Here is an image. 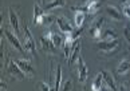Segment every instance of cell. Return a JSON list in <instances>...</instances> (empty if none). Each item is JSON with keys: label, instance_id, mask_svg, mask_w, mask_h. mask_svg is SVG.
I'll list each match as a JSON object with an SVG mask.
<instances>
[{"label": "cell", "instance_id": "14", "mask_svg": "<svg viewBox=\"0 0 130 91\" xmlns=\"http://www.w3.org/2000/svg\"><path fill=\"white\" fill-rule=\"evenodd\" d=\"M102 74H103V82L107 84V87L111 91H117V83H115L113 74L109 72V71H102Z\"/></svg>", "mask_w": 130, "mask_h": 91}, {"label": "cell", "instance_id": "24", "mask_svg": "<svg viewBox=\"0 0 130 91\" xmlns=\"http://www.w3.org/2000/svg\"><path fill=\"white\" fill-rule=\"evenodd\" d=\"M60 91H74V87H73V80H71V79L66 80V82L63 83V86H62Z\"/></svg>", "mask_w": 130, "mask_h": 91}, {"label": "cell", "instance_id": "26", "mask_svg": "<svg viewBox=\"0 0 130 91\" xmlns=\"http://www.w3.org/2000/svg\"><path fill=\"white\" fill-rule=\"evenodd\" d=\"M38 88H39V91H51L50 84L46 83V82H39V84H38Z\"/></svg>", "mask_w": 130, "mask_h": 91}, {"label": "cell", "instance_id": "10", "mask_svg": "<svg viewBox=\"0 0 130 91\" xmlns=\"http://www.w3.org/2000/svg\"><path fill=\"white\" fill-rule=\"evenodd\" d=\"M43 20H44V11L39 4L35 3V6H34V23L36 26H40L43 24Z\"/></svg>", "mask_w": 130, "mask_h": 91}, {"label": "cell", "instance_id": "22", "mask_svg": "<svg viewBox=\"0 0 130 91\" xmlns=\"http://www.w3.org/2000/svg\"><path fill=\"white\" fill-rule=\"evenodd\" d=\"M60 84H62V67L58 64L56 66V76H55V90L54 91H60Z\"/></svg>", "mask_w": 130, "mask_h": 91}, {"label": "cell", "instance_id": "7", "mask_svg": "<svg viewBox=\"0 0 130 91\" xmlns=\"http://www.w3.org/2000/svg\"><path fill=\"white\" fill-rule=\"evenodd\" d=\"M4 33H6V38H7V40L9 42V44H11L15 50H18L19 52H20V54H24V48L22 47V43L19 42L18 36L13 35L12 32H9L8 30H4Z\"/></svg>", "mask_w": 130, "mask_h": 91}, {"label": "cell", "instance_id": "6", "mask_svg": "<svg viewBox=\"0 0 130 91\" xmlns=\"http://www.w3.org/2000/svg\"><path fill=\"white\" fill-rule=\"evenodd\" d=\"M76 67H78V78H79V82L80 83H85L86 79H87V75H89V71H87V66H86L85 60L82 56H79L78 62H76Z\"/></svg>", "mask_w": 130, "mask_h": 91}, {"label": "cell", "instance_id": "5", "mask_svg": "<svg viewBox=\"0 0 130 91\" xmlns=\"http://www.w3.org/2000/svg\"><path fill=\"white\" fill-rule=\"evenodd\" d=\"M56 24H58V28H59V31L62 33H71L74 31V27L70 24V22H69V19L64 17V16H59V17H56Z\"/></svg>", "mask_w": 130, "mask_h": 91}, {"label": "cell", "instance_id": "29", "mask_svg": "<svg viewBox=\"0 0 130 91\" xmlns=\"http://www.w3.org/2000/svg\"><path fill=\"white\" fill-rule=\"evenodd\" d=\"M119 3L122 4V6H129V3H130V0H119Z\"/></svg>", "mask_w": 130, "mask_h": 91}, {"label": "cell", "instance_id": "11", "mask_svg": "<svg viewBox=\"0 0 130 91\" xmlns=\"http://www.w3.org/2000/svg\"><path fill=\"white\" fill-rule=\"evenodd\" d=\"M79 56H80V39H78L75 42L74 48H73V51H71V55H70V59H69V64L70 66L75 64L76 62H78Z\"/></svg>", "mask_w": 130, "mask_h": 91}, {"label": "cell", "instance_id": "30", "mask_svg": "<svg viewBox=\"0 0 130 91\" xmlns=\"http://www.w3.org/2000/svg\"><path fill=\"white\" fill-rule=\"evenodd\" d=\"M0 87H2V91H7V84L4 83V82L0 83Z\"/></svg>", "mask_w": 130, "mask_h": 91}, {"label": "cell", "instance_id": "2", "mask_svg": "<svg viewBox=\"0 0 130 91\" xmlns=\"http://www.w3.org/2000/svg\"><path fill=\"white\" fill-rule=\"evenodd\" d=\"M103 17H98L97 20L93 22V24H91L90 30H89V33L90 36L93 38L94 40H99L101 38H102V27H103Z\"/></svg>", "mask_w": 130, "mask_h": 91}, {"label": "cell", "instance_id": "1", "mask_svg": "<svg viewBox=\"0 0 130 91\" xmlns=\"http://www.w3.org/2000/svg\"><path fill=\"white\" fill-rule=\"evenodd\" d=\"M23 31H24V38H23V46H24V51H28L31 55H36V47H35V40L31 35V31L28 26L24 24L23 27Z\"/></svg>", "mask_w": 130, "mask_h": 91}, {"label": "cell", "instance_id": "27", "mask_svg": "<svg viewBox=\"0 0 130 91\" xmlns=\"http://www.w3.org/2000/svg\"><path fill=\"white\" fill-rule=\"evenodd\" d=\"M123 35H125V39H126V42L130 44V26H129V24H126V27H125Z\"/></svg>", "mask_w": 130, "mask_h": 91}, {"label": "cell", "instance_id": "31", "mask_svg": "<svg viewBox=\"0 0 130 91\" xmlns=\"http://www.w3.org/2000/svg\"><path fill=\"white\" fill-rule=\"evenodd\" d=\"M118 88H119L118 91H127V88H126V86H125V84H121Z\"/></svg>", "mask_w": 130, "mask_h": 91}, {"label": "cell", "instance_id": "16", "mask_svg": "<svg viewBox=\"0 0 130 91\" xmlns=\"http://www.w3.org/2000/svg\"><path fill=\"white\" fill-rule=\"evenodd\" d=\"M102 86H103V74L101 71V72L97 74L94 82L91 83V91H101L102 90Z\"/></svg>", "mask_w": 130, "mask_h": 91}, {"label": "cell", "instance_id": "20", "mask_svg": "<svg viewBox=\"0 0 130 91\" xmlns=\"http://www.w3.org/2000/svg\"><path fill=\"white\" fill-rule=\"evenodd\" d=\"M66 4V0H51V3L46 4V9L47 11H51V9H55V8H60V7H64Z\"/></svg>", "mask_w": 130, "mask_h": 91}, {"label": "cell", "instance_id": "15", "mask_svg": "<svg viewBox=\"0 0 130 91\" xmlns=\"http://www.w3.org/2000/svg\"><path fill=\"white\" fill-rule=\"evenodd\" d=\"M106 12H107V15L115 22H121L122 17H123V15L119 12V9L114 6H107L106 7Z\"/></svg>", "mask_w": 130, "mask_h": 91}, {"label": "cell", "instance_id": "32", "mask_svg": "<svg viewBox=\"0 0 130 91\" xmlns=\"http://www.w3.org/2000/svg\"><path fill=\"white\" fill-rule=\"evenodd\" d=\"M101 91H111V90H110V88L107 87V84H106V83H105V84L102 86V90H101Z\"/></svg>", "mask_w": 130, "mask_h": 91}, {"label": "cell", "instance_id": "18", "mask_svg": "<svg viewBox=\"0 0 130 91\" xmlns=\"http://www.w3.org/2000/svg\"><path fill=\"white\" fill-rule=\"evenodd\" d=\"M117 39H118L117 32H115L113 28H106L102 32V40H105V42H113V40H117Z\"/></svg>", "mask_w": 130, "mask_h": 91}, {"label": "cell", "instance_id": "13", "mask_svg": "<svg viewBox=\"0 0 130 91\" xmlns=\"http://www.w3.org/2000/svg\"><path fill=\"white\" fill-rule=\"evenodd\" d=\"M46 35L47 36H50V39L52 40V43L55 44V47L56 48H59V47H62L63 46V38H62V35L59 32H56V31H52V30H48L46 32Z\"/></svg>", "mask_w": 130, "mask_h": 91}, {"label": "cell", "instance_id": "4", "mask_svg": "<svg viewBox=\"0 0 130 91\" xmlns=\"http://www.w3.org/2000/svg\"><path fill=\"white\" fill-rule=\"evenodd\" d=\"M15 62L18 63V66L20 67V70L23 71V74H24L27 78H32V76L35 75V70H34V67L31 66V63L27 59H18Z\"/></svg>", "mask_w": 130, "mask_h": 91}, {"label": "cell", "instance_id": "9", "mask_svg": "<svg viewBox=\"0 0 130 91\" xmlns=\"http://www.w3.org/2000/svg\"><path fill=\"white\" fill-rule=\"evenodd\" d=\"M8 16H9V26L13 28V32H15V35L18 36L19 33H20V28H19V17L18 15L15 13L12 8L8 9Z\"/></svg>", "mask_w": 130, "mask_h": 91}, {"label": "cell", "instance_id": "21", "mask_svg": "<svg viewBox=\"0 0 130 91\" xmlns=\"http://www.w3.org/2000/svg\"><path fill=\"white\" fill-rule=\"evenodd\" d=\"M85 20H86V13L85 12H76L74 16V26L75 27H83Z\"/></svg>", "mask_w": 130, "mask_h": 91}, {"label": "cell", "instance_id": "19", "mask_svg": "<svg viewBox=\"0 0 130 91\" xmlns=\"http://www.w3.org/2000/svg\"><path fill=\"white\" fill-rule=\"evenodd\" d=\"M86 6H87V13L89 15H95L101 8V2L99 0H90Z\"/></svg>", "mask_w": 130, "mask_h": 91}, {"label": "cell", "instance_id": "34", "mask_svg": "<svg viewBox=\"0 0 130 91\" xmlns=\"http://www.w3.org/2000/svg\"><path fill=\"white\" fill-rule=\"evenodd\" d=\"M39 3L42 4V6H46V0H39Z\"/></svg>", "mask_w": 130, "mask_h": 91}, {"label": "cell", "instance_id": "23", "mask_svg": "<svg viewBox=\"0 0 130 91\" xmlns=\"http://www.w3.org/2000/svg\"><path fill=\"white\" fill-rule=\"evenodd\" d=\"M82 32H83V27H75L74 31L71 32L73 39H74V40H78L79 38H80V35H82Z\"/></svg>", "mask_w": 130, "mask_h": 91}, {"label": "cell", "instance_id": "33", "mask_svg": "<svg viewBox=\"0 0 130 91\" xmlns=\"http://www.w3.org/2000/svg\"><path fill=\"white\" fill-rule=\"evenodd\" d=\"M89 2H90V0H80V3H82V4H87Z\"/></svg>", "mask_w": 130, "mask_h": 91}, {"label": "cell", "instance_id": "35", "mask_svg": "<svg viewBox=\"0 0 130 91\" xmlns=\"http://www.w3.org/2000/svg\"><path fill=\"white\" fill-rule=\"evenodd\" d=\"M83 91H90V90H89L87 86H85V87H83Z\"/></svg>", "mask_w": 130, "mask_h": 91}, {"label": "cell", "instance_id": "12", "mask_svg": "<svg viewBox=\"0 0 130 91\" xmlns=\"http://www.w3.org/2000/svg\"><path fill=\"white\" fill-rule=\"evenodd\" d=\"M40 43H42V47H43V50H44V51L52 52V54H54V52L56 51L55 44H54V43H52V40L50 39V36H47L46 33L40 38Z\"/></svg>", "mask_w": 130, "mask_h": 91}, {"label": "cell", "instance_id": "3", "mask_svg": "<svg viewBox=\"0 0 130 91\" xmlns=\"http://www.w3.org/2000/svg\"><path fill=\"white\" fill-rule=\"evenodd\" d=\"M7 68H8V72L11 76H13L15 79L18 80H23L26 78V75L23 74V71L20 70V67L18 66V63L15 60H9L8 64H7Z\"/></svg>", "mask_w": 130, "mask_h": 91}, {"label": "cell", "instance_id": "36", "mask_svg": "<svg viewBox=\"0 0 130 91\" xmlns=\"http://www.w3.org/2000/svg\"><path fill=\"white\" fill-rule=\"evenodd\" d=\"M129 7H130V3H129Z\"/></svg>", "mask_w": 130, "mask_h": 91}, {"label": "cell", "instance_id": "8", "mask_svg": "<svg viewBox=\"0 0 130 91\" xmlns=\"http://www.w3.org/2000/svg\"><path fill=\"white\" fill-rule=\"evenodd\" d=\"M119 46V40H113V42H105V40H101L98 42V50L99 51H103V52H111L114 50H117Z\"/></svg>", "mask_w": 130, "mask_h": 91}, {"label": "cell", "instance_id": "28", "mask_svg": "<svg viewBox=\"0 0 130 91\" xmlns=\"http://www.w3.org/2000/svg\"><path fill=\"white\" fill-rule=\"evenodd\" d=\"M123 13L130 19V7L129 6H123Z\"/></svg>", "mask_w": 130, "mask_h": 91}, {"label": "cell", "instance_id": "25", "mask_svg": "<svg viewBox=\"0 0 130 91\" xmlns=\"http://www.w3.org/2000/svg\"><path fill=\"white\" fill-rule=\"evenodd\" d=\"M52 22H56V19L50 15V13H44V20H43V24H46V26H50L52 24Z\"/></svg>", "mask_w": 130, "mask_h": 91}, {"label": "cell", "instance_id": "17", "mask_svg": "<svg viewBox=\"0 0 130 91\" xmlns=\"http://www.w3.org/2000/svg\"><path fill=\"white\" fill-rule=\"evenodd\" d=\"M129 71H130V60L129 59L121 60V63H119L118 67H117L118 75H126V74H129Z\"/></svg>", "mask_w": 130, "mask_h": 91}]
</instances>
